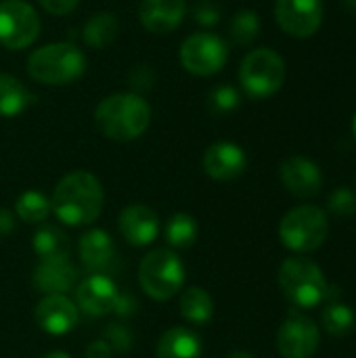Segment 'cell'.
Segmentation results:
<instances>
[{
    "label": "cell",
    "mask_w": 356,
    "mask_h": 358,
    "mask_svg": "<svg viewBox=\"0 0 356 358\" xmlns=\"http://www.w3.org/2000/svg\"><path fill=\"white\" fill-rule=\"evenodd\" d=\"M105 203V193L99 178L86 170H76L65 174L52 193L50 208L52 214L69 227L92 224Z\"/></svg>",
    "instance_id": "1"
},
{
    "label": "cell",
    "mask_w": 356,
    "mask_h": 358,
    "mask_svg": "<svg viewBox=\"0 0 356 358\" xmlns=\"http://www.w3.org/2000/svg\"><path fill=\"white\" fill-rule=\"evenodd\" d=\"M94 124L103 136L118 143H128L143 136L149 128L151 107L136 92H118L97 105Z\"/></svg>",
    "instance_id": "2"
},
{
    "label": "cell",
    "mask_w": 356,
    "mask_h": 358,
    "mask_svg": "<svg viewBox=\"0 0 356 358\" xmlns=\"http://www.w3.org/2000/svg\"><path fill=\"white\" fill-rule=\"evenodd\" d=\"M86 71L84 52L71 42H55L36 48L27 57V73L46 86H65Z\"/></svg>",
    "instance_id": "3"
},
{
    "label": "cell",
    "mask_w": 356,
    "mask_h": 358,
    "mask_svg": "<svg viewBox=\"0 0 356 358\" xmlns=\"http://www.w3.org/2000/svg\"><path fill=\"white\" fill-rule=\"evenodd\" d=\"M277 281L290 304L300 310L317 308L327 300L329 294V285L321 266L302 256L287 258L279 268Z\"/></svg>",
    "instance_id": "4"
},
{
    "label": "cell",
    "mask_w": 356,
    "mask_h": 358,
    "mask_svg": "<svg viewBox=\"0 0 356 358\" xmlns=\"http://www.w3.org/2000/svg\"><path fill=\"white\" fill-rule=\"evenodd\" d=\"M185 279H187L185 264L174 250L159 248L149 252L141 260L138 283L143 292L157 302H166L174 298L178 292H183Z\"/></svg>",
    "instance_id": "5"
},
{
    "label": "cell",
    "mask_w": 356,
    "mask_h": 358,
    "mask_svg": "<svg viewBox=\"0 0 356 358\" xmlns=\"http://www.w3.org/2000/svg\"><path fill=\"white\" fill-rule=\"evenodd\" d=\"M327 235L329 220L325 210L308 203L290 210L279 224L281 243L296 254H308L319 250L325 243Z\"/></svg>",
    "instance_id": "6"
},
{
    "label": "cell",
    "mask_w": 356,
    "mask_h": 358,
    "mask_svg": "<svg viewBox=\"0 0 356 358\" xmlns=\"http://www.w3.org/2000/svg\"><path fill=\"white\" fill-rule=\"evenodd\" d=\"M239 82L248 96H273L285 82V61L271 48H256L248 52L239 65Z\"/></svg>",
    "instance_id": "7"
},
{
    "label": "cell",
    "mask_w": 356,
    "mask_h": 358,
    "mask_svg": "<svg viewBox=\"0 0 356 358\" xmlns=\"http://www.w3.org/2000/svg\"><path fill=\"white\" fill-rule=\"evenodd\" d=\"M180 65L199 78L218 73L229 59L227 42L212 31H195L180 44Z\"/></svg>",
    "instance_id": "8"
},
{
    "label": "cell",
    "mask_w": 356,
    "mask_h": 358,
    "mask_svg": "<svg viewBox=\"0 0 356 358\" xmlns=\"http://www.w3.org/2000/svg\"><path fill=\"white\" fill-rule=\"evenodd\" d=\"M76 306L88 317H107L113 313L126 315V308H134V304L124 298L115 283L103 273H92L78 285Z\"/></svg>",
    "instance_id": "9"
},
{
    "label": "cell",
    "mask_w": 356,
    "mask_h": 358,
    "mask_svg": "<svg viewBox=\"0 0 356 358\" xmlns=\"http://www.w3.org/2000/svg\"><path fill=\"white\" fill-rule=\"evenodd\" d=\"M40 36V17L25 0L0 2V44L8 50H21Z\"/></svg>",
    "instance_id": "10"
},
{
    "label": "cell",
    "mask_w": 356,
    "mask_h": 358,
    "mask_svg": "<svg viewBox=\"0 0 356 358\" xmlns=\"http://www.w3.org/2000/svg\"><path fill=\"white\" fill-rule=\"evenodd\" d=\"M321 344V331L313 319L292 313L277 331V350L283 358H313Z\"/></svg>",
    "instance_id": "11"
},
{
    "label": "cell",
    "mask_w": 356,
    "mask_h": 358,
    "mask_svg": "<svg viewBox=\"0 0 356 358\" xmlns=\"http://www.w3.org/2000/svg\"><path fill=\"white\" fill-rule=\"evenodd\" d=\"M275 19L279 27L294 38H311L323 23L321 0H277Z\"/></svg>",
    "instance_id": "12"
},
{
    "label": "cell",
    "mask_w": 356,
    "mask_h": 358,
    "mask_svg": "<svg viewBox=\"0 0 356 358\" xmlns=\"http://www.w3.org/2000/svg\"><path fill=\"white\" fill-rule=\"evenodd\" d=\"M201 166H204V172L212 180L229 182V180L239 178L245 172L248 155L239 145L229 143V141H218L206 149Z\"/></svg>",
    "instance_id": "13"
},
{
    "label": "cell",
    "mask_w": 356,
    "mask_h": 358,
    "mask_svg": "<svg viewBox=\"0 0 356 358\" xmlns=\"http://www.w3.org/2000/svg\"><path fill=\"white\" fill-rule=\"evenodd\" d=\"M120 235L128 245L145 248L153 243L159 235V218L145 203H130L118 216Z\"/></svg>",
    "instance_id": "14"
},
{
    "label": "cell",
    "mask_w": 356,
    "mask_h": 358,
    "mask_svg": "<svg viewBox=\"0 0 356 358\" xmlns=\"http://www.w3.org/2000/svg\"><path fill=\"white\" fill-rule=\"evenodd\" d=\"M279 176H281L283 187L294 197H300V199H311L319 195L323 187V174L319 166L304 155L287 157L279 168Z\"/></svg>",
    "instance_id": "15"
},
{
    "label": "cell",
    "mask_w": 356,
    "mask_h": 358,
    "mask_svg": "<svg viewBox=\"0 0 356 358\" xmlns=\"http://www.w3.org/2000/svg\"><path fill=\"white\" fill-rule=\"evenodd\" d=\"M34 317L42 331L50 336H65L76 329L80 310L67 296H44L36 304Z\"/></svg>",
    "instance_id": "16"
},
{
    "label": "cell",
    "mask_w": 356,
    "mask_h": 358,
    "mask_svg": "<svg viewBox=\"0 0 356 358\" xmlns=\"http://www.w3.org/2000/svg\"><path fill=\"white\" fill-rule=\"evenodd\" d=\"M187 15L185 0H141L138 17L147 31L170 34L174 31Z\"/></svg>",
    "instance_id": "17"
},
{
    "label": "cell",
    "mask_w": 356,
    "mask_h": 358,
    "mask_svg": "<svg viewBox=\"0 0 356 358\" xmlns=\"http://www.w3.org/2000/svg\"><path fill=\"white\" fill-rule=\"evenodd\" d=\"M78 281V271L65 260H40L34 268V287L44 296H65L73 289Z\"/></svg>",
    "instance_id": "18"
},
{
    "label": "cell",
    "mask_w": 356,
    "mask_h": 358,
    "mask_svg": "<svg viewBox=\"0 0 356 358\" xmlns=\"http://www.w3.org/2000/svg\"><path fill=\"white\" fill-rule=\"evenodd\" d=\"M82 264L92 271V273H103L105 268H109V264L115 258V245L113 239L109 237V233L101 231V229H90L80 237V245H78Z\"/></svg>",
    "instance_id": "19"
},
{
    "label": "cell",
    "mask_w": 356,
    "mask_h": 358,
    "mask_svg": "<svg viewBox=\"0 0 356 358\" xmlns=\"http://www.w3.org/2000/svg\"><path fill=\"white\" fill-rule=\"evenodd\" d=\"M204 342L189 327H170L157 342L155 357L157 358H201Z\"/></svg>",
    "instance_id": "20"
},
{
    "label": "cell",
    "mask_w": 356,
    "mask_h": 358,
    "mask_svg": "<svg viewBox=\"0 0 356 358\" xmlns=\"http://www.w3.org/2000/svg\"><path fill=\"white\" fill-rule=\"evenodd\" d=\"M31 250L36 252L38 260H65L69 258V239L65 233L52 224H38L34 237H31Z\"/></svg>",
    "instance_id": "21"
},
{
    "label": "cell",
    "mask_w": 356,
    "mask_h": 358,
    "mask_svg": "<svg viewBox=\"0 0 356 358\" xmlns=\"http://www.w3.org/2000/svg\"><path fill=\"white\" fill-rule=\"evenodd\" d=\"M34 101L36 96L21 80L10 73H0V117H15Z\"/></svg>",
    "instance_id": "22"
},
{
    "label": "cell",
    "mask_w": 356,
    "mask_h": 358,
    "mask_svg": "<svg viewBox=\"0 0 356 358\" xmlns=\"http://www.w3.org/2000/svg\"><path fill=\"white\" fill-rule=\"evenodd\" d=\"M180 317L197 327H206L214 319V300L201 287H187L180 294Z\"/></svg>",
    "instance_id": "23"
},
{
    "label": "cell",
    "mask_w": 356,
    "mask_h": 358,
    "mask_svg": "<svg viewBox=\"0 0 356 358\" xmlns=\"http://www.w3.org/2000/svg\"><path fill=\"white\" fill-rule=\"evenodd\" d=\"M118 27H120V23L113 13H109V10L94 13L84 23V42L90 48H105L115 40Z\"/></svg>",
    "instance_id": "24"
},
{
    "label": "cell",
    "mask_w": 356,
    "mask_h": 358,
    "mask_svg": "<svg viewBox=\"0 0 356 358\" xmlns=\"http://www.w3.org/2000/svg\"><path fill=\"white\" fill-rule=\"evenodd\" d=\"M164 237L168 241L170 248L174 250H187L193 248V243L199 237V227L197 220L187 214V212H176L168 218L166 229H164Z\"/></svg>",
    "instance_id": "25"
},
{
    "label": "cell",
    "mask_w": 356,
    "mask_h": 358,
    "mask_svg": "<svg viewBox=\"0 0 356 358\" xmlns=\"http://www.w3.org/2000/svg\"><path fill=\"white\" fill-rule=\"evenodd\" d=\"M15 212L25 224H42L50 216V199L36 189L23 191L15 201Z\"/></svg>",
    "instance_id": "26"
},
{
    "label": "cell",
    "mask_w": 356,
    "mask_h": 358,
    "mask_svg": "<svg viewBox=\"0 0 356 358\" xmlns=\"http://www.w3.org/2000/svg\"><path fill=\"white\" fill-rule=\"evenodd\" d=\"M323 329L334 338H346L355 329V313L350 306L340 302H329L321 313Z\"/></svg>",
    "instance_id": "27"
},
{
    "label": "cell",
    "mask_w": 356,
    "mask_h": 358,
    "mask_svg": "<svg viewBox=\"0 0 356 358\" xmlns=\"http://www.w3.org/2000/svg\"><path fill=\"white\" fill-rule=\"evenodd\" d=\"M260 31V19L256 10L243 8L231 19V36L237 44H250Z\"/></svg>",
    "instance_id": "28"
},
{
    "label": "cell",
    "mask_w": 356,
    "mask_h": 358,
    "mask_svg": "<svg viewBox=\"0 0 356 358\" xmlns=\"http://www.w3.org/2000/svg\"><path fill=\"white\" fill-rule=\"evenodd\" d=\"M327 210L338 218H350L356 214V195L348 187H338L327 197Z\"/></svg>",
    "instance_id": "29"
},
{
    "label": "cell",
    "mask_w": 356,
    "mask_h": 358,
    "mask_svg": "<svg viewBox=\"0 0 356 358\" xmlns=\"http://www.w3.org/2000/svg\"><path fill=\"white\" fill-rule=\"evenodd\" d=\"M239 103H241V96L233 86H216L208 96V107L218 115L235 111Z\"/></svg>",
    "instance_id": "30"
},
{
    "label": "cell",
    "mask_w": 356,
    "mask_h": 358,
    "mask_svg": "<svg viewBox=\"0 0 356 358\" xmlns=\"http://www.w3.org/2000/svg\"><path fill=\"white\" fill-rule=\"evenodd\" d=\"M103 340L111 346V350H128V348H130V334H128L126 327H122V325H111V327H107Z\"/></svg>",
    "instance_id": "31"
},
{
    "label": "cell",
    "mask_w": 356,
    "mask_h": 358,
    "mask_svg": "<svg viewBox=\"0 0 356 358\" xmlns=\"http://www.w3.org/2000/svg\"><path fill=\"white\" fill-rule=\"evenodd\" d=\"M195 21L197 23H204V25H214L218 19H220V8L216 6V4H212V2H199L197 6H195Z\"/></svg>",
    "instance_id": "32"
},
{
    "label": "cell",
    "mask_w": 356,
    "mask_h": 358,
    "mask_svg": "<svg viewBox=\"0 0 356 358\" xmlns=\"http://www.w3.org/2000/svg\"><path fill=\"white\" fill-rule=\"evenodd\" d=\"M40 6L50 13V15H57V17H63V15H69L80 0H38Z\"/></svg>",
    "instance_id": "33"
},
{
    "label": "cell",
    "mask_w": 356,
    "mask_h": 358,
    "mask_svg": "<svg viewBox=\"0 0 356 358\" xmlns=\"http://www.w3.org/2000/svg\"><path fill=\"white\" fill-rule=\"evenodd\" d=\"M111 355H113V350L105 340H97V342L88 344V348H86V358H111Z\"/></svg>",
    "instance_id": "34"
},
{
    "label": "cell",
    "mask_w": 356,
    "mask_h": 358,
    "mask_svg": "<svg viewBox=\"0 0 356 358\" xmlns=\"http://www.w3.org/2000/svg\"><path fill=\"white\" fill-rule=\"evenodd\" d=\"M15 229V218L8 210H0V237L10 235Z\"/></svg>",
    "instance_id": "35"
},
{
    "label": "cell",
    "mask_w": 356,
    "mask_h": 358,
    "mask_svg": "<svg viewBox=\"0 0 356 358\" xmlns=\"http://www.w3.org/2000/svg\"><path fill=\"white\" fill-rule=\"evenodd\" d=\"M42 358H71L67 352H61V350H52V352H46Z\"/></svg>",
    "instance_id": "36"
},
{
    "label": "cell",
    "mask_w": 356,
    "mask_h": 358,
    "mask_svg": "<svg viewBox=\"0 0 356 358\" xmlns=\"http://www.w3.org/2000/svg\"><path fill=\"white\" fill-rule=\"evenodd\" d=\"M227 358H254L252 355H248V352H241V350H235V352H231V355H227Z\"/></svg>",
    "instance_id": "37"
},
{
    "label": "cell",
    "mask_w": 356,
    "mask_h": 358,
    "mask_svg": "<svg viewBox=\"0 0 356 358\" xmlns=\"http://www.w3.org/2000/svg\"><path fill=\"white\" fill-rule=\"evenodd\" d=\"M348 4H350V6L356 10V0H348Z\"/></svg>",
    "instance_id": "38"
},
{
    "label": "cell",
    "mask_w": 356,
    "mask_h": 358,
    "mask_svg": "<svg viewBox=\"0 0 356 358\" xmlns=\"http://www.w3.org/2000/svg\"><path fill=\"white\" fill-rule=\"evenodd\" d=\"M353 128H355V136H356V117H355V126H353Z\"/></svg>",
    "instance_id": "39"
}]
</instances>
